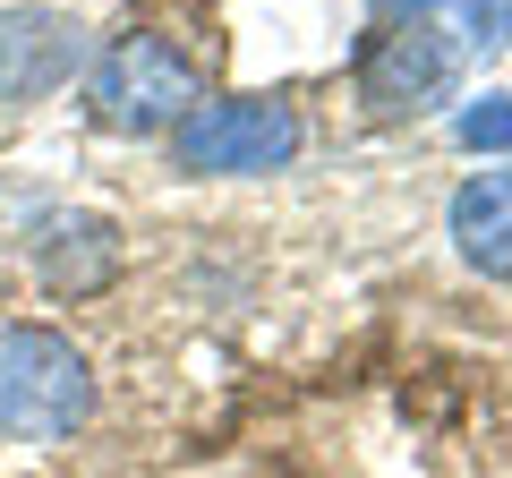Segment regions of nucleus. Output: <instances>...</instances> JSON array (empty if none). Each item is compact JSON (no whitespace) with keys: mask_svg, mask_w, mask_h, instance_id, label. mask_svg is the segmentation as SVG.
<instances>
[{"mask_svg":"<svg viewBox=\"0 0 512 478\" xmlns=\"http://www.w3.org/2000/svg\"><path fill=\"white\" fill-rule=\"evenodd\" d=\"M35 265H43V282H52V291L86 299V291H103V282L120 274V231H111L103 214H60V222H43Z\"/></svg>","mask_w":512,"mask_h":478,"instance_id":"obj_7","label":"nucleus"},{"mask_svg":"<svg viewBox=\"0 0 512 478\" xmlns=\"http://www.w3.org/2000/svg\"><path fill=\"white\" fill-rule=\"evenodd\" d=\"M393 9H410V18H436L453 43H487V26H495V0H393Z\"/></svg>","mask_w":512,"mask_h":478,"instance_id":"obj_9","label":"nucleus"},{"mask_svg":"<svg viewBox=\"0 0 512 478\" xmlns=\"http://www.w3.org/2000/svg\"><path fill=\"white\" fill-rule=\"evenodd\" d=\"M86 69V26L69 9H0V103H43Z\"/></svg>","mask_w":512,"mask_h":478,"instance_id":"obj_5","label":"nucleus"},{"mask_svg":"<svg viewBox=\"0 0 512 478\" xmlns=\"http://www.w3.org/2000/svg\"><path fill=\"white\" fill-rule=\"evenodd\" d=\"M94 419V368L86 350L52 325L0 333V436L9 444H60Z\"/></svg>","mask_w":512,"mask_h":478,"instance_id":"obj_2","label":"nucleus"},{"mask_svg":"<svg viewBox=\"0 0 512 478\" xmlns=\"http://www.w3.org/2000/svg\"><path fill=\"white\" fill-rule=\"evenodd\" d=\"M86 103H94V120L120 129V137H163V129H180L188 111L205 103V69L171 35L128 26V35H111L103 52H94Z\"/></svg>","mask_w":512,"mask_h":478,"instance_id":"obj_1","label":"nucleus"},{"mask_svg":"<svg viewBox=\"0 0 512 478\" xmlns=\"http://www.w3.org/2000/svg\"><path fill=\"white\" fill-rule=\"evenodd\" d=\"M461 77V43L436 18H402L359 52V103L367 111H427Z\"/></svg>","mask_w":512,"mask_h":478,"instance_id":"obj_4","label":"nucleus"},{"mask_svg":"<svg viewBox=\"0 0 512 478\" xmlns=\"http://www.w3.org/2000/svg\"><path fill=\"white\" fill-rule=\"evenodd\" d=\"M453 248L478 265L487 282H512V171H470L453 188Z\"/></svg>","mask_w":512,"mask_h":478,"instance_id":"obj_6","label":"nucleus"},{"mask_svg":"<svg viewBox=\"0 0 512 478\" xmlns=\"http://www.w3.org/2000/svg\"><path fill=\"white\" fill-rule=\"evenodd\" d=\"M171 154L197 180H248V171H282L299 154V111L274 103V94H222V103H197L171 129Z\"/></svg>","mask_w":512,"mask_h":478,"instance_id":"obj_3","label":"nucleus"},{"mask_svg":"<svg viewBox=\"0 0 512 478\" xmlns=\"http://www.w3.org/2000/svg\"><path fill=\"white\" fill-rule=\"evenodd\" d=\"M453 137L470 154H512V94H478V103L453 120Z\"/></svg>","mask_w":512,"mask_h":478,"instance_id":"obj_8","label":"nucleus"}]
</instances>
